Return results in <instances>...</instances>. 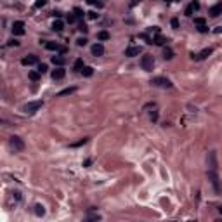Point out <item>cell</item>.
Masks as SVG:
<instances>
[{
    "instance_id": "obj_31",
    "label": "cell",
    "mask_w": 222,
    "mask_h": 222,
    "mask_svg": "<svg viewBox=\"0 0 222 222\" xmlns=\"http://www.w3.org/2000/svg\"><path fill=\"white\" fill-rule=\"evenodd\" d=\"M78 30L82 31V33H87V30H89V28H87V25H85V23H80V25H78Z\"/></svg>"
},
{
    "instance_id": "obj_22",
    "label": "cell",
    "mask_w": 222,
    "mask_h": 222,
    "mask_svg": "<svg viewBox=\"0 0 222 222\" xmlns=\"http://www.w3.org/2000/svg\"><path fill=\"white\" fill-rule=\"evenodd\" d=\"M153 42H155L156 45H165V42H167V38H163L161 35H158V37H155V38H153Z\"/></svg>"
},
{
    "instance_id": "obj_11",
    "label": "cell",
    "mask_w": 222,
    "mask_h": 222,
    "mask_svg": "<svg viewBox=\"0 0 222 222\" xmlns=\"http://www.w3.org/2000/svg\"><path fill=\"white\" fill-rule=\"evenodd\" d=\"M64 75H66V71L63 69V66H57L56 69L52 71V78L54 80H61V78H64Z\"/></svg>"
},
{
    "instance_id": "obj_28",
    "label": "cell",
    "mask_w": 222,
    "mask_h": 222,
    "mask_svg": "<svg viewBox=\"0 0 222 222\" xmlns=\"http://www.w3.org/2000/svg\"><path fill=\"white\" fill-rule=\"evenodd\" d=\"M77 45H78V47H83V45H87V38H85V37H80V38L77 40Z\"/></svg>"
},
{
    "instance_id": "obj_23",
    "label": "cell",
    "mask_w": 222,
    "mask_h": 222,
    "mask_svg": "<svg viewBox=\"0 0 222 222\" xmlns=\"http://www.w3.org/2000/svg\"><path fill=\"white\" fill-rule=\"evenodd\" d=\"M73 68H75V71H82V69H83V61H82V59H77Z\"/></svg>"
},
{
    "instance_id": "obj_7",
    "label": "cell",
    "mask_w": 222,
    "mask_h": 222,
    "mask_svg": "<svg viewBox=\"0 0 222 222\" xmlns=\"http://www.w3.org/2000/svg\"><path fill=\"white\" fill-rule=\"evenodd\" d=\"M208 14L212 16V17H217V16H221V14H222V2L215 4V5H212V7L208 9Z\"/></svg>"
},
{
    "instance_id": "obj_1",
    "label": "cell",
    "mask_w": 222,
    "mask_h": 222,
    "mask_svg": "<svg viewBox=\"0 0 222 222\" xmlns=\"http://www.w3.org/2000/svg\"><path fill=\"white\" fill-rule=\"evenodd\" d=\"M141 66H142L144 71H153V66H155V59L151 54H146L141 57Z\"/></svg>"
},
{
    "instance_id": "obj_8",
    "label": "cell",
    "mask_w": 222,
    "mask_h": 222,
    "mask_svg": "<svg viewBox=\"0 0 222 222\" xmlns=\"http://www.w3.org/2000/svg\"><path fill=\"white\" fill-rule=\"evenodd\" d=\"M12 33L14 35H25V23L23 21H16L12 25Z\"/></svg>"
},
{
    "instance_id": "obj_10",
    "label": "cell",
    "mask_w": 222,
    "mask_h": 222,
    "mask_svg": "<svg viewBox=\"0 0 222 222\" xmlns=\"http://www.w3.org/2000/svg\"><path fill=\"white\" fill-rule=\"evenodd\" d=\"M103 54H104V45L103 43L97 42V43L92 45V56H103Z\"/></svg>"
},
{
    "instance_id": "obj_5",
    "label": "cell",
    "mask_w": 222,
    "mask_h": 222,
    "mask_svg": "<svg viewBox=\"0 0 222 222\" xmlns=\"http://www.w3.org/2000/svg\"><path fill=\"white\" fill-rule=\"evenodd\" d=\"M42 106H43L42 101H31V103H26V104L23 106V111L25 113H35V111H38Z\"/></svg>"
},
{
    "instance_id": "obj_21",
    "label": "cell",
    "mask_w": 222,
    "mask_h": 222,
    "mask_svg": "<svg viewBox=\"0 0 222 222\" xmlns=\"http://www.w3.org/2000/svg\"><path fill=\"white\" fill-rule=\"evenodd\" d=\"M75 90H77L75 87H69V89H64V90H61L59 94H57V95H59V97H63V95H68V94H73Z\"/></svg>"
},
{
    "instance_id": "obj_4",
    "label": "cell",
    "mask_w": 222,
    "mask_h": 222,
    "mask_svg": "<svg viewBox=\"0 0 222 222\" xmlns=\"http://www.w3.org/2000/svg\"><path fill=\"white\" fill-rule=\"evenodd\" d=\"M151 83L155 87H163V89H170L172 87V82L168 78H165V77H155V78L151 80Z\"/></svg>"
},
{
    "instance_id": "obj_35",
    "label": "cell",
    "mask_w": 222,
    "mask_h": 222,
    "mask_svg": "<svg viewBox=\"0 0 222 222\" xmlns=\"http://www.w3.org/2000/svg\"><path fill=\"white\" fill-rule=\"evenodd\" d=\"M7 45H9V47H16V45H19V42H17V40H9V42H7Z\"/></svg>"
},
{
    "instance_id": "obj_16",
    "label": "cell",
    "mask_w": 222,
    "mask_h": 222,
    "mask_svg": "<svg viewBox=\"0 0 222 222\" xmlns=\"http://www.w3.org/2000/svg\"><path fill=\"white\" fill-rule=\"evenodd\" d=\"M63 28H64V23L61 21V19H56L52 23V30L54 31H63Z\"/></svg>"
},
{
    "instance_id": "obj_6",
    "label": "cell",
    "mask_w": 222,
    "mask_h": 222,
    "mask_svg": "<svg viewBox=\"0 0 222 222\" xmlns=\"http://www.w3.org/2000/svg\"><path fill=\"white\" fill-rule=\"evenodd\" d=\"M212 52H213V49H210V47H208V49H203L200 54H193L191 57H193L195 61H203V59H207V57H208Z\"/></svg>"
},
{
    "instance_id": "obj_27",
    "label": "cell",
    "mask_w": 222,
    "mask_h": 222,
    "mask_svg": "<svg viewBox=\"0 0 222 222\" xmlns=\"http://www.w3.org/2000/svg\"><path fill=\"white\" fill-rule=\"evenodd\" d=\"M87 141H89V139H87V137H83V139H80L78 142H73V144H71V148H78V146H83V144H87Z\"/></svg>"
},
{
    "instance_id": "obj_25",
    "label": "cell",
    "mask_w": 222,
    "mask_h": 222,
    "mask_svg": "<svg viewBox=\"0 0 222 222\" xmlns=\"http://www.w3.org/2000/svg\"><path fill=\"white\" fill-rule=\"evenodd\" d=\"M40 75H42V73H38V71H30V75H28V77H30V80L37 82V80L40 78Z\"/></svg>"
},
{
    "instance_id": "obj_26",
    "label": "cell",
    "mask_w": 222,
    "mask_h": 222,
    "mask_svg": "<svg viewBox=\"0 0 222 222\" xmlns=\"http://www.w3.org/2000/svg\"><path fill=\"white\" fill-rule=\"evenodd\" d=\"M97 38L99 40H108L109 38V33H108V31H99V33H97Z\"/></svg>"
},
{
    "instance_id": "obj_14",
    "label": "cell",
    "mask_w": 222,
    "mask_h": 222,
    "mask_svg": "<svg viewBox=\"0 0 222 222\" xmlns=\"http://www.w3.org/2000/svg\"><path fill=\"white\" fill-rule=\"evenodd\" d=\"M139 54H141V47H129L125 51V56H129V57H135Z\"/></svg>"
},
{
    "instance_id": "obj_36",
    "label": "cell",
    "mask_w": 222,
    "mask_h": 222,
    "mask_svg": "<svg viewBox=\"0 0 222 222\" xmlns=\"http://www.w3.org/2000/svg\"><path fill=\"white\" fill-rule=\"evenodd\" d=\"M87 14H89V17H90V19H97V17H99V14L94 12V11H90V12H87Z\"/></svg>"
},
{
    "instance_id": "obj_30",
    "label": "cell",
    "mask_w": 222,
    "mask_h": 222,
    "mask_svg": "<svg viewBox=\"0 0 222 222\" xmlns=\"http://www.w3.org/2000/svg\"><path fill=\"white\" fill-rule=\"evenodd\" d=\"M75 17H83V11L80 7H75Z\"/></svg>"
},
{
    "instance_id": "obj_29",
    "label": "cell",
    "mask_w": 222,
    "mask_h": 222,
    "mask_svg": "<svg viewBox=\"0 0 222 222\" xmlns=\"http://www.w3.org/2000/svg\"><path fill=\"white\" fill-rule=\"evenodd\" d=\"M47 69H49V68H47V64H42V63H40V64H38V69H37V71L43 75V73H47Z\"/></svg>"
},
{
    "instance_id": "obj_15",
    "label": "cell",
    "mask_w": 222,
    "mask_h": 222,
    "mask_svg": "<svg viewBox=\"0 0 222 222\" xmlns=\"http://www.w3.org/2000/svg\"><path fill=\"white\" fill-rule=\"evenodd\" d=\"M198 9H200V4H198V2H193V4H191L187 9H186V16H189V17H191V16H193V12H195V11H198Z\"/></svg>"
},
{
    "instance_id": "obj_40",
    "label": "cell",
    "mask_w": 222,
    "mask_h": 222,
    "mask_svg": "<svg viewBox=\"0 0 222 222\" xmlns=\"http://www.w3.org/2000/svg\"><path fill=\"white\" fill-rule=\"evenodd\" d=\"M213 31H215V33H222V26H217Z\"/></svg>"
},
{
    "instance_id": "obj_18",
    "label": "cell",
    "mask_w": 222,
    "mask_h": 222,
    "mask_svg": "<svg viewBox=\"0 0 222 222\" xmlns=\"http://www.w3.org/2000/svg\"><path fill=\"white\" fill-rule=\"evenodd\" d=\"M163 57H165L167 61H170V59L174 57V51H172L170 47H165V49H163Z\"/></svg>"
},
{
    "instance_id": "obj_41",
    "label": "cell",
    "mask_w": 222,
    "mask_h": 222,
    "mask_svg": "<svg viewBox=\"0 0 222 222\" xmlns=\"http://www.w3.org/2000/svg\"><path fill=\"white\" fill-rule=\"evenodd\" d=\"M219 212H221V213H222V208H219Z\"/></svg>"
},
{
    "instance_id": "obj_17",
    "label": "cell",
    "mask_w": 222,
    "mask_h": 222,
    "mask_svg": "<svg viewBox=\"0 0 222 222\" xmlns=\"http://www.w3.org/2000/svg\"><path fill=\"white\" fill-rule=\"evenodd\" d=\"M64 57H61V56H52V64L56 66H64Z\"/></svg>"
},
{
    "instance_id": "obj_38",
    "label": "cell",
    "mask_w": 222,
    "mask_h": 222,
    "mask_svg": "<svg viewBox=\"0 0 222 222\" xmlns=\"http://www.w3.org/2000/svg\"><path fill=\"white\" fill-rule=\"evenodd\" d=\"M151 120H153V121L158 120V111H153V113H151Z\"/></svg>"
},
{
    "instance_id": "obj_2",
    "label": "cell",
    "mask_w": 222,
    "mask_h": 222,
    "mask_svg": "<svg viewBox=\"0 0 222 222\" xmlns=\"http://www.w3.org/2000/svg\"><path fill=\"white\" fill-rule=\"evenodd\" d=\"M208 181L212 182V186H213V189H215V193H221L222 187H221V182H219V175H217V172L215 170H208Z\"/></svg>"
},
{
    "instance_id": "obj_13",
    "label": "cell",
    "mask_w": 222,
    "mask_h": 222,
    "mask_svg": "<svg viewBox=\"0 0 222 222\" xmlns=\"http://www.w3.org/2000/svg\"><path fill=\"white\" fill-rule=\"evenodd\" d=\"M45 47H47L49 51H61V52H64V51H66L64 47H61L57 42H47V43H45Z\"/></svg>"
},
{
    "instance_id": "obj_39",
    "label": "cell",
    "mask_w": 222,
    "mask_h": 222,
    "mask_svg": "<svg viewBox=\"0 0 222 222\" xmlns=\"http://www.w3.org/2000/svg\"><path fill=\"white\" fill-rule=\"evenodd\" d=\"M75 19H77V17H75V16H68V21H69V23H73V21H75Z\"/></svg>"
},
{
    "instance_id": "obj_42",
    "label": "cell",
    "mask_w": 222,
    "mask_h": 222,
    "mask_svg": "<svg viewBox=\"0 0 222 222\" xmlns=\"http://www.w3.org/2000/svg\"><path fill=\"white\" fill-rule=\"evenodd\" d=\"M168 2H172V0H168Z\"/></svg>"
},
{
    "instance_id": "obj_3",
    "label": "cell",
    "mask_w": 222,
    "mask_h": 222,
    "mask_svg": "<svg viewBox=\"0 0 222 222\" xmlns=\"http://www.w3.org/2000/svg\"><path fill=\"white\" fill-rule=\"evenodd\" d=\"M9 144H11V148H12L14 151H23L25 149V141L21 137H17V135H12L9 139Z\"/></svg>"
},
{
    "instance_id": "obj_34",
    "label": "cell",
    "mask_w": 222,
    "mask_h": 222,
    "mask_svg": "<svg viewBox=\"0 0 222 222\" xmlns=\"http://www.w3.org/2000/svg\"><path fill=\"white\" fill-rule=\"evenodd\" d=\"M198 31H201V33H207V31H208V28H207V25H200V26H198Z\"/></svg>"
},
{
    "instance_id": "obj_12",
    "label": "cell",
    "mask_w": 222,
    "mask_h": 222,
    "mask_svg": "<svg viewBox=\"0 0 222 222\" xmlns=\"http://www.w3.org/2000/svg\"><path fill=\"white\" fill-rule=\"evenodd\" d=\"M208 167H210V170H217V158H215V151L208 153Z\"/></svg>"
},
{
    "instance_id": "obj_37",
    "label": "cell",
    "mask_w": 222,
    "mask_h": 222,
    "mask_svg": "<svg viewBox=\"0 0 222 222\" xmlns=\"http://www.w3.org/2000/svg\"><path fill=\"white\" fill-rule=\"evenodd\" d=\"M45 5V0H37V4H35V7L38 9V7H43Z\"/></svg>"
},
{
    "instance_id": "obj_24",
    "label": "cell",
    "mask_w": 222,
    "mask_h": 222,
    "mask_svg": "<svg viewBox=\"0 0 222 222\" xmlns=\"http://www.w3.org/2000/svg\"><path fill=\"white\" fill-rule=\"evenodd\" d=\"M35 213H37L38 217H42V215L45 213V208H43L42 205H35Z\"/></svg>"
},
{
    "instance_id": "obj_33",
    "label": "cell",
    "mask_w": 222,
    "mask_h": 222,
    "mask_svg": "<svg viewBox=\"0 0 222 222\" xmlns=\"http://www.w3.org/2000/svg\"><path fill=\"white\" fill-rule=\"evenodd\" d=\"M172 28H174V30H177V28H179V19H177V17H174V19H172Z\"/></svg>"
},
{
    "instance_id": "obj_19",
    "label": "cell",
    "mask_w": 222,
    "mask_h": 222,
    "mask_svg": "<svg viewBox=\"0 0 222 222\" xmlns=\"http://www.w3.org/2000/svg\"><path fill=\"white\" fill-rule=\"evenodd\" d=\"M92 73H94V68L83 66V69H82V75H83V77H92Z\"/></svg>"
},
{
    "instance_id": "obj_9",
    "label": "cell",
    "mask_w": 222,
    "mask_h": 222,
    "mask_svg": "<svg viewBox=\"0 0 222 222\" xmlns=\"http://www.w3.org/2000/svg\"><path fill=\"white\" fill-rule=\"evenodd\" d=\"M25 66H31V64H37L38 63V57L37 56H33V54H30L26 57H23V61H21Z\"/></svg>"
},
{
    "instance_id": "obj_32",
    "label": "cell",
    "mask_w": 222,
    "mask_h": 222,
    "mask_svg": "<svg viewBox=\"0 0 222 222\" xmlns=\"http://www.w3.org/2000/svg\"><path fill=\"white\" fill-rule=\"evenodd\" d=\"M195 25H198V26H200V25H205V19H203V17H195Z\"/></svg>"
},
{
    "instance_id": "obj_20",
    "label": "cell",
    "mask_w": 222,
    "mask_h": 222,
    "mask_svg": "<svg viewBox=\"0 0 222 222\" xmlns=\"http://www.w3.org/2000/svg\"><path fill=\"white\" fill-rule=\"evenodd\" d=\"M87 2H89L90 5H94V7H99V9L104 7V2H103V0H87Z\"/></svg>"
}]
</instances>
